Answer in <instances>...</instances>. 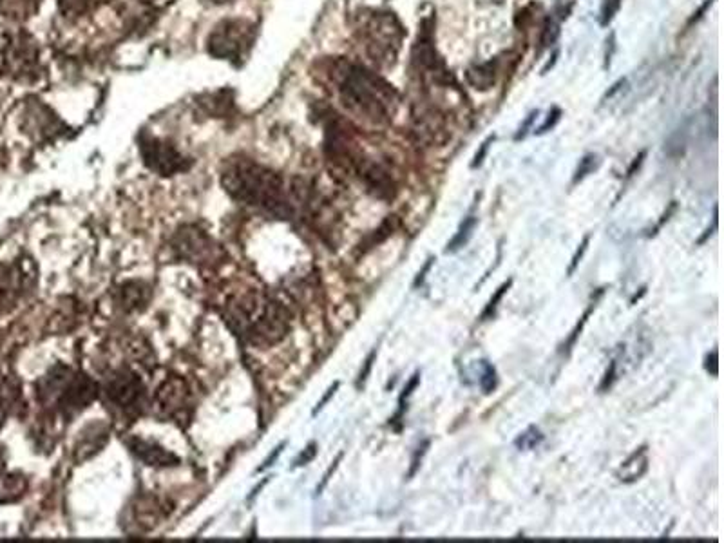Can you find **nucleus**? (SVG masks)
<instances>
[{
    "label": "nucleus",
    "instance_id": "34",
    "mask_svg": "<svg viewBox=\"0 0 724 543\" xmlns=\"http://www.w3.org/2000/svg\"><path fill=\"white\" fill-rule=\"evenodd\" d=\"M375 357H377V352L370 353V357H368V361H366V366H364V370H362L361 372V377H359V384L368 379V375H370V372H372V366L373 361H375Z\"/></svg>",
    "mask_w": 724,
    "mask_h": 543
},
{
    "label": "nucleus",
    "instance_id": "31",
    "mask_svg": "<svg viewBox=\"0 0 724 543\" xmlns=\"http://www.w3.org/2000/svg\"><path fill=\"white\" fill-rule=\"evenodd\" d=\"M717 361H719V352H717V350H714V352L706 355V372L710 373L712 377H717V375H719V362Z\"/></svg>",
    "mask_w": 724,
    "mask_h": 543
},
{
    "label": "nucleus",
    "instance_id": "24",
    "mask_svg": "<svg viewBox=\"0 0 724 543\" xmlns=\"http://www.w3.org/2000/svg\"><path fill=\"white\" fill-rule=\"evenodd\" d=\"M511 285H513V279L505 281L504 285L500 286V288L496 290L495 296L491 297L489 305L486 306V310H484V314H482V321H487V319H491V317L495 315L496 308H498V303L502 301V297H504L505 292H507V290L511 288Z\"/></svg>",
    "mask_w": 724,
    "mask_h": 543
},
{
    "label": "nucleus",
    "instance_id": "10",
    "mask_svg": "<svg viewBox=\"0 0 724 543\" xmlns=\"http://www.w3.org/2000/svg\"><path fill=\"white\" fill-rule=\"evenodd\" d=\"M192 410V393L187 382L180 377L167 379L156 393V411L162 419L183 422L189 420Z\"/></svg>",
    "mask_w": 724,
    "mask_h": 543
},
{
    "label": "nucleus",
    "instance_id": "27",
    "mask_svg": "<svg viewBox=\"0 0 724 543\" xmlns=\"http://www.w3.org/2000/svg\"><path fill=\"white\" fill-rule=\"evenodd\" d=\"M589 243H591V236H585V238H583L582 245H580V248L576 250V254L572 256L571 267H569V276H572V274H574V270H576L578 265L582 263L583 256H585V252H587V248H589Z\"/></svg>",
    "mask_w": 724,
    "mask_h": 543
},
{
    "label": "nucleus",
    "instance_id": "32",
    "mask_svg": "<svg viewBox=\"0 0 724 543\" xmlns=\"http://www.w3.org/2000/svg\"><path fill=\"white\" fill-rule=\"evenodd\" d=\"M614 379H616V361L610 362L609 372H607L605 379L601 382L600 390H609L610 386H612V382H614Z\"/></svg>",
    "mask_w": 724,
    "mask_h": 543
},
{
    "label": "nucleus",
    "instance_id": "22",
    "mask_svg": "<svg viewBox=\"0 0 724 543\" xmlns=\"http://www.w3.org/2000/svg\"><path fill=\"white\" fill-rule=\"evenodd\" d=\"M482 366H484V373L480 377V388L486 395H489L491 391L495 390L496 382H498L496 381V370L491 362L482 361Z\"/></svg>",
    "mask_w": 724,
    "mask_h": 543
},
{
    "label": "nucleus",
    "instance_id": "6",
    "mask_svg": "<svg viewBox=\"0 0 724 543\" xmlns=\"http://www.w3.org/2000/svg\"><path fill=\"white\" fill-rule=\"evenodd\" d=\"M39 49L26 31L0 28V73L15 80L37 75Z\"/></svg>",
    "mask_w": 724,
    "mask_h": 543
},
{
    "label": "nucleus",
    "instance_id": "8",
    "mask_svg": "<svg viewBox=\"0 0 724 543\" xmlns=\"http://www.w3.org/2000/svg\"><path fill=\"white\" fill-rule=\"evenodd\" d=\"M286 332H288V314H286L285 308L276 301L267 299L263 310L254 319V323L250 324L243 339L252 346L270 348L279 343L285 337Z\"/></svg>",
    "mask_w": 724,
    "mask_h": 543
},
{
    "label": "nucleus",
    "instance_id": "26",
    "mask_svg": "<svg viewBox=\"0 0 724 543\" xmlns=\"http://www.w3.org/2000/svg\"><path fill=\"white\" fill-rule=\"evenodd\" d=\"M431 446V442L429 440H426V442H422V446H419V449L415 451V455H413V460H411V467H410V473H408V480L410 478L415 477L417 475V471H419L420 462H422V458H424V455L428 453V448Z\"/></svg>",
    "mask_w": 724,
    "mask_h": 543
},
{
    "label": "nucleus",
    "instance_id": "18",
    "mask_svg": "<svg viewBox=\"0 0 724 543\" xmlns=\"http://www.w3.org/2000/svg\"><path fill=\"white\" fill-rule=\"evenodd\" d=\"M15 395H17V391L11 386L10 381L0 375V422L8 417L13 401H15Z\"/></svg>",
    "mask_w": 724,
    "mask_h": 543
},
{
    "label": "nucleus",
    "instance_id": "15",
    "mask_svg": "<svg viewBox=\"0 0 724 543\" xmlns=\"http://www.w3.org/2000/svg\"><path fill=\"white\" fill-rule=\"evenodd\" d=\"M26 491V480L20 475L0 473V504L15 502L17 498L24 495Z\"/></svg>",
    "mask_w": 724,
    "mask_h": 543
},
{
    "label": "nucleus",
    "instance_id": "3",
    "mask_svg": "<svg viewBox=\"0 0 724 543\" xmlns=\"http://www.w3.org/2000/svg\"><path fill=\"white\" fill-rule=\"evenodd\" d=\"M96 395V382L91 381L86 373L73 372L64 366L51 370L39 384L40 401L46 406H53L66 417L86 410L95 401Z\"/></svg>",
    "mask_w": 724,
    "mask_h": 543
},
{
    "label": "nucleus",
    "instance_id": "9",
    "mask_svg": "<svg viewBox=\"0 0 724 543\" xmlns=\"http://www.w3.org/2000/svg\"><path fill=\"white\" fill-rule=\"evenodd\" d=\"M107 401L115 406L116 410L124 411L127 415L142 410L145 401V388L136 373L131 370L115 372L104 386Z\"/></svg>",
    "mask_w": 724,
    "mask_h": 543
},
{
    "label": "nucleus",
    "instance_id": "35",
    "mask_svg": "<svg viewBox=\"0 0 724 543\" xmlns=\"http://www.w3.org/2000/svg\"><path fill=\"white\" fill-rule=\"evenodd\" d=\"M433 261H435V259L429 258L428 263H426V267L422 268V272H419V276H417V279H415V283H413V286H415V288L424 283V277H426V274H428L429 268H431V265H433Z\"/></svg>",
    "mask_w": 724,
    "mask_h": 543
},
{
    "label": "nucleus",
    "instance_id": "1",
    "mask_svg": "<svg viewBox=\"0 0 724 543\" xmlns=\"http://www.w3.org/2000/svg\"><path fill=\"white\" fill-rule=\"evenodd\" d=\"M221 183L232 200L283 220L294 214V201L299 200L296 187L288 189L281 174L243 156L225 162Z\"/></svg>",
    "mask_w": 724,
    "mask_h": 543
},
{
    "label": "nucleus",
    "instance_id": "29",
    "mask_svg": "<svg viewBox=\"0 0 724 543\" xmlns=\"http://www.w3.org/2000/svg\"><path fill=\"white\" fill-rule=\"evenodd\" d=\"M493 142H495V136H489L486 142L480 145V149H478L477 154H475V160L471 163V169H477V167H480V165L484 163L487 151H489V147H491V143Z\"/></svg>",
    "mask_w": 724,
    "mask_h": 543
},
{
    "label": "nucleus",
    "instance_id": "33",
    "mask_svg": "<svg viewBox=\"0 0 724 543\" xmlns=\"http://www.w3.org/2000/svg\"><path fill=\"white\" fill-rule=\"evenodd\" d=\"M315 453H317V449H315V444H310L308 448H306L305 453L301 455V457L297 458V466H305V464H308L312 458L315 457Z\"/></svg>",
    "mask_w": 724,
    "mask_h": 543
},
{
    "label": "nucleus",
    "instance_id": "20",
    "mask_svg": "<svg viewBox=\"0 0 724 543\" xmlns=\"http://www.w3.org/2000/svg\"><path fill=\"white\" fill-rule=\"evenodd\" d=\"M598 165H600V158H598L596 154H587L582 162H580V165H578V171H576V176H574V183H578V181H582L585 176L592 174V172L598 169Z\"/></svg>",
    "mask_w": 724,
    "mask_h": 543
},
{
    "label": "nucleus",
    "instance_id": "38",
    "mask_svg": "<svg viewBox=\"0 0 724 543\" xmlns=\"http://www.w3.org/2000/svg\"><path fill=\"white\" fill-rule=\"evenodd\" d=\"M209 2H212V4H225V2H230V0H209Z\"/></svg>",
    "mask_w": 724,
    "mask_h": 543
},
{
    "label": "nucleus",
    "instance_id": "14",
    "mask_svg": "<svg viewBox=\"0 0 724 543\" xmlns=\"http://www.w3.org/2000/svg\"><path fill=\"white\" fill-rule=\"evenodd\" d=\"M648 469V449L641 448L632 455V457L623 464L620 471L621 482H636L639 478L647 473Z\"/></svg>",
    "mask_w": 724,
    "mask_h": 543
},
{
    "label": "nucleus",
    "instance_id": "12",
    "mask_svg": "<svg viewBox=\"0 0 724 543\" xmlns=\"http://www.w3.org/2000/svg\"><path fill=\"white\" fill-rule=\"evenodd\" d=\"M127 448L133 453L134 457L140 458L147 466L169 467L176 466L180 462V458L176 457L171 451L143 439H127L125 440Z\"/></svg>",
    "mask_w": 724,
    "mask_h": 543
},
{
    "label": "nucleus",
    "instance_id": "4",
    "mask_svg": "<svg viewBox=\"0 0 724 543\" xmlns=\"http://www.w3.org/2000/svg\"><path fill=\"white\" fill-rule=\"evenodd\" d=\"M355 33L366 57L379 67L395 62L406 35L399 19L388 11H370L362 15Z\"/></svg>",
    "mask_w": 724,
    "mask_h": 543
},
{
    "label": "nucleus",
    "instance_id": "19",
    "mask_svg": "<svg viewBox=\"0 0 724 543\" xmlns=\"http://www.w3.org/2000/svg\"><path fill=\"white\" fill-rule=\"evenodd\" d=\"M542 442L543 435L540 433V429L531 426V428L527 429L525 433H522V435L515 440V446L522 451V449L538 448Z\"/></svg>",
    "mask_w": 724,
    "mask_h": 543
},
{
    "label": "nucleus",
    "instance_id": "16",
    "mask_svg": "<svg viewBox=\"0 0 724 543\" xmlns=\"http://www.w3.org/2000/svg\"><path fill=\"white\" fill-rule=\"evenodd\" d=\"M467 80L475 89L486 91L489 87L495 86L496 82V64L495 62H487L482 66L471 67L467 71Z\"/></svg>",
    "mask_w": 724,
    "mask_h": 543
},
{
    "label": "nucleus",
    "instance_id": "2",
    "mask_svg": "<svg viewBox=\"0 0 724 543\" xmlns=\"http://www.w3.org/2000/svg\"><path fill=\"white\" fill-rule=\"evenodd\" d=\"M328 77L339 100L352 115L372 124H386L395 115L399 104L397 91L370 69L337 60L330 67Z\"/></svg>",
    "mask_w": 724,
    "mask_h": 543
},
{
    "label": "nucleus",
    "instance_id": "13",
    "mask_svg": "<svg viewBox=\"0 0 724 543\" xmlns=\"http://www.w3.org/2000/svg\"><path fill=\"white\" fill-rule=\"evenodd\" d=\"M147 301H149V288L143 283H127L120 288L118 305L124 306L127 312L140 310L142 306L147 305Z\"/></svg>",
    "mask_w": 724,
    "mask_h": 543
},
{
    "label": "nucleus",
    "instance_id": "11",
    "mask_svg": "<svg viewBox=\"0 0 724 543\" xmlns=\"http://www.w3.org/2000/svg\"><path fill=\"white\" fill-rule=\"evenodd\" d=\"M212 239L201 232V230L185 229L181 230L178 238L174 241V248L180 252L181 258L189 259V261H203L212 254Z\"/></svg>",
    "mask_w": 724,
    "mask_h": 543
},
{
    "label": "nucleus",
    "instance_id": "5",
    "mask_svg": "<svg viewBox=\"0 0 724 543\" xmlns=\"http://www.w3.org/2000/svg\"><path fill=\"white\" fill-rule=\"evenodd\" d=\"M254 44L256 24L241 17L221 20L220 24L210 31L207 39L210 57L227 60L234 66H241L247 60Z\"/></svg>",
    "mask_w": 724,
    "mask_h": 543
},
{
    "label": "nucleus",
    "instance_id": "21",
    "mask_svg": "<svg viewBox=\"0 0 724 543\" xmlns=\"http://www.w3.org/2000/svg\"><path fill=\"white\" fill-rule=\"evenodd\" d=\"M420 382V373H415L413 377H411V381L408 382V386L404 388V391L401 393V397H399V411H397V415H395V419L391 420V422H399V420L402 419V415H404V411H406V401H408V397H410L411 393H413V390L419 386Z\"/></svg>",
    "mask_w": 724,
    "mask_h": 543
},
{
    "label": "nucleus",
    "instance_id": "36",
    "mask_svg": "<svg viewBox=\"0 0 724 543\" xmlns=\"http://www.w3.org/2000/svg\"><path fill=\"white\" fill-rule=\"evenodd\" d=\"M534 118H536V113H533V115H529V118H527V122H525V124L520 127V133L516 134L515 140H522V138H525V134H527V131H529V127H531V124H533Z\"/></svg>",
    "mask_w": 724,
    "mask_h": 543
},
{
    "label": "nucleus",
    "instance_id": "30",
    "mask_svg": "<svg viewBox=\"0 0 724 543\" xmlns=\"http://www.w3.org/2000/svg\"><path fill=\"white\" fill-rule=\"evenodd\" d=\"M560 116H562V111L558 109V107H554L553 113H549V118H547V122L536 131V134H545L547 131H551L553 129L554 125L558 124L560 122Z\"/></svg>",
    "mask_w": 724,
    "mask_h": 543
},
{
    "label": "nucleus",
    "instance_id": "7",
    "mask_svg": "<svg viewBox=\"0 0 724 543\" xmlns=\"http://www.w3.org/2000/svg\"><path fill=\"white\" fill-rule=\"evenodd\" d=\"M140 154H142L143 163L151 169V171L160 174V176H174L180 172H187L191 169V160L180 153L176 149V145L162 140L158 136L143 133L140 136Z\"/></svg>",
    "mask_w": 724,
    "mask_h": 543
},
{
    "label": "nucleus",
    "instance_id": "37",
    "mask_svg": "<svg viewBox=\"0 0 724 543\" xmlns=\"http://www.w3.org/2000/svg\"><path fill=\"white\" fill-rule=\"evenodd\" d=\"M337 388H339V382H335L334 386H332V388H330V390H328V393H326V395H324V397H323V401H321V402H319V404H317V410H315L314 413H317V411H319V410H321V408H323V406H324V404H326V402L330 401V397H332V395H334L335 390H337Z\"/></svg>",
    "mask_w": 724,
    "mask_h": 543
},
{
    "label": "nucleus",
    "instance_id": "25",
    "mask_svg": "<svg viewBox=\"0 0 724 543\" xmlns=\"http://www.w3.org/2000/svg\"><path fill=\"white\" fill-rule=\"evenodd\" d=\"M558 35H560V26H558V22H554L553 19L547 20V22H545V28H543V48L553 46L556 39H558Z\"/></svg>",
    "mask_w": 724,
    "mask_h": 543
},
{
    "label": "nucleus",
    "instance_id": "28",
    "mask_svg": "<svg viewBox=\"0 0 724 543\" xmlns=\"http://www.w3.org/2000/svg\"><path fill=\"white\" fill-rule=\"evenodd\" d=\"M592 310H594V305H591V308L585 312V315L582 317V321L578 323V326L574 328V332H572L571 339H569V343H567V352H571L572 346L576 344V341H578V337H580V334H582L583 326L587 324V321H589V317H591Z\"/></svg>",
    "mask_w": 724,
    "mask_h": 543
},
{
    "label": "nucleus",
    "instance_id": "17",
    "mask_svg": "<svg viewBox=\"0 0 724 543\" xmlns=\"http://www.w3.org/2000/svg\"><path fill=\"white\" fill-rule=\"evenodd\" d=\"M475 227H477V218H475V216H469V218L462 221V225H460V229H458L457 234H455V238L449 241L446 252L453 254V252H458L460 248L466 247L467 241L471 239L473 232H475Z\"/></svg>",
    "mask_w": 724,
    "mask_h": 543
},
{
    "label": "nucleus",
    "instance_id": "23",
    "mask_svg": "<svg viewBox=\"0 0 724 543\" xmlns=\"http://www.w3.org/2000/svg\"><path fill=\"white\" fill-rule=\"evenodd\" d=\"M621 0H603L601 2L600 10V24L601 26H609L612 19L616 17V13L620 11Z\"/></svg>",
    "mask_w": 724,
    "mask_h": 543
}]
</instances>
